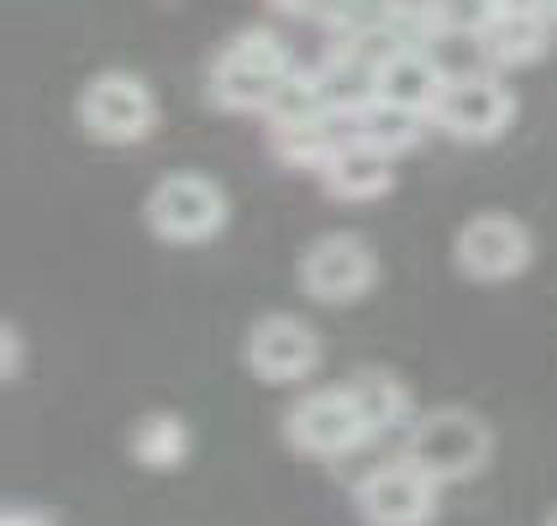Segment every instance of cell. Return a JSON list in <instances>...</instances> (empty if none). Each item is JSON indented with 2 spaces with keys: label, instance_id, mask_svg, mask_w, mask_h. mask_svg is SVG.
<instances>
[{
  "label": "cell",
  "instance_id": "12",
  "mask_svg": "<svg viewBox=\"0 0 557 526\" xmlns=\"http://www.w3.org/2000/svg\"><path fill=\"white\" fill-rule=\"evenodd\" d=\"M347 395H352V405H358V416H363V427H369V437L379 442V437H395L405 432L410 421H416V395H410V384H405L395 369H379V364H363V369H352L347 379Z\"/></svg>",
  "mask_w": 557,
  "mask_h": 526
},
{
  "label": "cell",
  "instance_id": "1",
  "mask_svg": "<svg viewBox=\"0 0 557 526\" xmlns=\"http://www.w3.org/2000/svg\"><path fill=\"white\" fill-rule=\"evenodd\" d=\"M295 69L300 63L274 27H243L221 42V53L206 69V100L226 117H263Z\"/></svg>",
  "mask_w": 557,
  "mask_h": 526
},
{
  "label": "cell",
  "instance_id": "17",
  "mask_svg": "<svg viewBox=\"0 0 557 526\" xmlns=\"http://www.w3.org/2000/svg\"><path fill=\"white\" fill-rule=\"evenodd\" d=\"M426 132H436L426 111L400 106V100H384V95H373L369 106L352 117V137H358V143H369V148H379L384 158L410 154Z\"/></svg>",
  "mask_w": 557,
  "mask_h": 526
},
{
  "label": "cell",
  "instance_id": "19",
  "mask_svg": "<svg viewBox=\"0 0 557 526\" xmlns=\"http://www.w3.org/2000/svg\"><path fill=\"white\" fill-rule=\"evenodd\" d=\"M421 48L432 53V63L447 79H463V74H484L490 53H484V37L479 27H453V22H432L421 32Z\"/></svg>",
  "mask_w": 557,
  "mask_h": 526
},
{
  "label": "cell",
  "instance_id": "8",
  "mask_svg": "<svg viewBox=\"0 0 557 526\" xmlns=\"http://www.w3.org/2000/svg\"><path fill=\"white\" fill-rule=\"evenodd\" d=\"M352 511L363 526H432L442 511V485H436L416 458H389L358 474L352 485Z\"/></svg>",
  "mask_w": 557,
  "mask_h": 526
},
{
  "label": "cell",
  "instance_id": "3",
  "mask_svg": "<svg viewBox=\"0 0 557 526\" xmlns=\"http://www.w3.org/2000/svg\"><path fill=\"white\" fill-rule=\"evenodd\" d=\"M143 221L169 248H200L226 232L232 195L221 180L200 174V169H174V174L153 180V189L143 195Z\"/></svg>",
  "mask_w": 557,
  "mask_h": 526
},
{
  "label": "cell",
  "instance_id": "24",
  "mask_svg": "<svg viewBox=\"0 0 557 526\" xmlns=\"http://www.w3.org/2000/svg\"><path fill=\"white\" fill-rule=\"evenodd\" d=\"M495 11H547V16H557L553 0H495Z\"/></svg>",
  "mask_w": 557,
  "mask_h": 526
},
{
  "label": "cell",
  "instance_id": "6",
  "mask_svg": "<svg viewBox=\"0 0 557 526\" xmlns=\"http://www.w3.org/2000/svg\"><path fill=\"white\" fill-rule=\"evenodd\" d=\"M278 437H284L295 453L321 458V464L352 458V453H363L373 442L369 427H363V416H358V405H352V395H347V384L300 390L295 401L284 405V416H278Z\"/></svg>",
  "mask_w": 557,
  "mask_h": 526
},
{
  "label": "cell",
  "instance_id": "22",
  "mask_svg": "<svg viewBox=\"0 0 557 526\" xmlns=\"http://www.w3.org/2000/svg\"><path fill=\"white\" fill-rule=\"evenodd\" d=\"M0 379L5 384H22L27 379V332H22V321H5L0 327Z\"/></svg>",
  "mask_w": 557,
  "mask_h": 526
},
{
  "label": "cell",
  "instance_id": "5",
  "mask_svg": "<svg viewBox=\"0 0 557 526\" xmlns=\"http://www.w3.org/2000/svg\"><path fill=\"white\" fill-rule=\"evenodd\" d=\"M74 117L100 148H137L158 126V95L132 69H100L74 100Z\"/></svg>",
  "mask_w": 557,
  "mask_h": 526
},
{
  "label": "cell",
  "instance_id": "4",
  "mask_svg": "<svg viewBox=\"0 0 557 526\" xmlns=\"http://www.w3.org/2000/svg\"><path fill=\"white\" fill-rule=\"evenodd\" d=\"M295 279L315 306L347 310L358 301H369L384 279V264L363 232H321L300 248V264H295Z\"/></svg>",
  "mask_w": 557,
  "mask_h": 526
},
{
  "label": "cell",
  "instance_id": "10",
  "mask_svg": "<svg viewBox=\"0 0 557 526\" xmlns=\"http://www.w3.org/2000/svg\"><path fill=\"white\" fill-rule=\"evenodd\" d=\"M516 122V90L505 85L499 69H484V74H463V79H447L442 95L432 106V126L453 143H499Z\"/></svg>",
  "mask_w": 557,
  "mask_h": 526
},
{
  "label": "cell",
  "instance_id": "13",
  "mask_svg": "<svg viewBox=\"0 0 557 526\" xmlns=\"http://www.w3.org/2000/svg\"><path fill=\"white\" fill-rule=\"evenodd\" d=\"M553 27L557 16L547 11H495L479 37H484V53H490V69H527L542 53H553Z\"/></svg>",
  "mask_w": 557,
  "mask_h": 526
},
{
  "label": "cell",
  "instance_id": "21",
  "mask_svg": "<svg viewBox=\"0 0 557 526\" xmlns=\"http://www.w3.org/2000/svg\"><path fill=\"white\" fill-rule=\"evenodd\" d=\"M274 16H295V22H315V27H332L337 32L352 11V0H269Z\"/></svg>",
  "mask_w": 557,
  "mask_h": 526
},
{
  "label": "cell",
  "instance_id": "2",
  "mask_svg": "<svg viewBox=\"0 0 557 526\" xmlns=\"http://www.w3.org/2000/svg\"><path fill=\"white\" fill-rule=\"evenodd\" d=\"M405 458L432 474L436 485H468L495 464V427L473 405H426L405 427Z\"/></svg>",
  "mask_w": 557,
  "mask_h": 526
},
{
  "label": "cell",
  "instance_id": "14",
  "mask_svg": "<svg viewBox=\"0 0 557 526\" xmlns=\"http://www.w3.org/2000/svg\"><path fill=\"white\" fill-rule=\"evenodd\" d=\"M321 189L332 195V200H347V206H369V200H384L389 189H395V158H384L379 148L369 143H347L321 174Z\"/></svg>",
  "mask_w": 557,
  "mask_h": 526
},
{
  "label": "cell",
  "instance_id": "18",
  "mask_svg": "<svg viewBox=\"0 0 557 526\" xmlns=\"http://www.w3.org/2000/svg\"><path fill=\"white\" fill-rule=\"evenodd\" d=\"M447 85V74L432 63V53L416 42V48H400L395 59L379 69V95L384 100H400V106H416V111H426L432 117L436 95Z\"/></svg>",
  "mask_w": 557,
  "mask_h": 526
},
{
  "label": "cell",
  "instance_id": "7",
  "mask_svg": "<svg viewBox=\"0 0 557 526\" xmlns=\"http://www.w3.org/2000/svg\"><path fill=\"white\" fill-rule=\"evenodd\" d=\"M243 364L252 379L274 384V390H300L306 379L321 374L326 364V342L295 310H263L243 332Z\"/></svg>",
  "mask_w": 557,
  "mask_h": 526
},
{
  "label": "cell",
  "instance_id": "25",
  "mask_svg": "<svg viewBox=\"0 0 557 526\" xmlns=\"http://www.w3.org/2000/svg\"><path fill=\"white\" fill-rule=\"evenodd\" d=\"M542 526H557V505H553V511H547V522H542Z\"/></svg>",
  "mask_w": 557,
  "mask_h": 526
},
{
  "label": "cell",
  "instance_id": "26",
  "mask_svg": "<svg viewBox=\"0 0 557 526\" xmlns=\"http://www.w3.org/2000/svg\"><path fill=\"white\" fill-rule=\"evenodd\" d=\"M553 5H557V0H553Z\"/></svg>",
  "mask_w": 557,
  "mask_h": 526
},
{
  "label": "cell",
  "instance_id": "16",
  "mask_svg": "<svg viewBox=\"0 0 557 526\" xmlns=\"http://www.w3.org/2000/svg\"><path fill=\"white\" fill-rule=\"evenodd\" d=\"M310 69H315V79H321L326 106L342 111V117H358L373 95H379V63L363 59L352 42H332V48H326V59L310 63Z\"/></svg>",
  "mask_w": 557,
  "mask_h": 526
},
{
  "label": "cell",
  "instance_id": "15",
  "mask_svg": "<svg viewBox=\"0 0 557 526\" xmlns=\"http://www.w3.org/2000/svg\"><path fill=\"white\" fill-rule=\"evenodd\" d=\"M126 453L148 474H180L195 458V432L180 411H143L126 432Z\"/></svg>",
  "mask_w": 557,
  "mask_h": 526
},
{
  "label": "cell",
  "instance_id": "23",
  "mask_svg": "<svg viewBox=\"0 0 557 526\" xmlns=\"http://www.w3.org/2000/svg\"><path fill=\"white\" fill-rule=\"evenodd\" d=\"M0 526H53V516H48V511H37V505H11Z\"/></svg>",
  "mask_w": 557,
  "mask_h": 526
},
{
  "label": "cell",
  "instance_id": "20",
  "mask_svg": "<svg viewBox=\"0 0 557 526\" xmlns=\"http://www.w3.org/2000/svg\"><path fill=\"white\" fill-rule=\"evenodd\" d=\"M321 111H332L326 106V95H321V79H315V69H295L284 85L274 90L269 100V111H263V126H278V122H306V117H321Z\"/></svg>",
  "mask_w": 557,
  "mask_h": 526
},
{
  "label": "cell",
  "instance_id": "9",
  "mask_svg": "<svg viewBox=\"0 0 557 526\" xmlns=\"http://www.w3.org/2000/svg\"><path fill=\"white\" fill-rule=\"evenodd\" d=\"M453 264L473 284H510L536 264V237L510 211H479L453 232Z\"/></svg>",
  "mask_w": 557,
  "mask_h": 526
},
{
  "label": "cell",
  "instance_id": "11",
  "mask_svg": "<svg viewBox=\"0 0 557 526\" xmlns=\"http://www.w3.org/2000/svg\"><path fill=\"white\" fill-rule=\"evenodd\" d=\"M263 137H269V154H274L284 169L321 174V169H326V163L352 143V117H342V111H321V117H306V122L263 126Z\"/></svg>",
  "mask_w": 557,
  "mask_h": 526
}]
</instances>
